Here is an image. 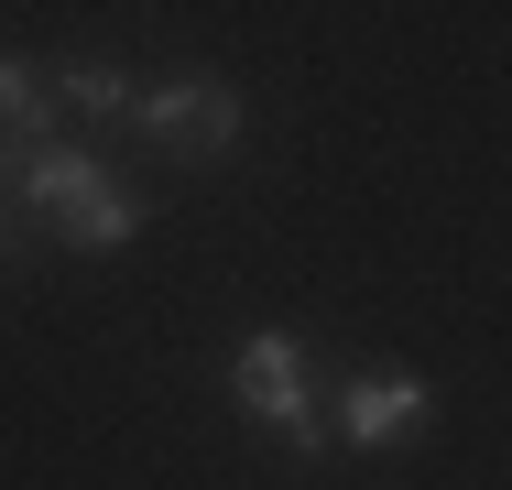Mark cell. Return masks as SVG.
I'll use <instances>...</instances> for the list:
<instances>
[{
    "label": "cell",
    "instance_id": "2",
    "mask_svg": "<svg viewBox=\"0 0 512 490\" xmlns=\"http://www.w3.org/2000/svg\"><path fill=\"white\" fill-rule=\"evenodd\" d=\"M229 403L251 425H273L295 458H327V414H316V360L295 327H240L229 338Z\"/></svg>",
    "mask_w": 512,
    "mask_h": 490
},
{
    "label": "cell",
    "instance_id": "6",
    "mask_svg": "<svg viewBox=\"0 0 512 490\" xmlns=\"http://www.w3.org/2000/svg\"><path fill=\"white\" fill-rule=\"evenodd\" d=\"M0 131L11 142H55V98H44V77L22 55H0Z\"/></svg>",
    "mask_w": 512,
    "mask_h": 490
},
{
    "label": "cell",
    "instance_id": "7",
    "mask_svg": "<svg viewBox=\"0 0 512 490\" xmlns=\"http://www.w3.org/2000/svg\"><path fill=\"white\" fill-rule=\"evenodd\" d=\"M22 251H33V218H22V207H11V196H0V273H11V262H22Z\"/></svg>",
    "mask_w": 512,
    "mask_h": 490
},
{
    "label": "cell",
    "instance_id": "5",
    "mask_svg": "<svg viewBox=\"0 0 512 490\" xmlns=\"http://www.w3.org/2000/svg\"><path fill=\"white\" fill-rule=\"evenodd\" d=\"M44 98L77 109V120H131V77H120V66H55Z\"/></svg>",
    "mask_w": 512,
    "mask_h": 490
},
{
    "label": "cell",
    "instance_id": "3",
    "mask_svg": "<svg viewBox=\"0 0 512 490\" xmlns=\"http://www.w3.org/2000/svg\"><path fill=\"white\" fill-rule=\"evenodd\" d=\"M131 131H142L153 153L218 164V153H240V88H229V77H164V88H131Z\"/></svg>",
    "mask_w": 512,
    "mask_h": 490
},
{
    "label": "cell",
    "instance_id": "1",
    "mask_svg": "<svg viewBox=\"0 0 512 490\" xmlns=\"http://www.w3.org/2000/svg\"><path fill=\"white\" fill-rule=\"evenodd\" d=\"M0 196H11L22 218H44L66 251H131V240H142V218H153V207L120 186L88 142H33V153L11 164V186H0Z\"/></svg>",
    "mask_w": 512,
    "mask_h": 490
},
{
    "label": "cell",
    "instance_id": "4",
    "mask_svg": "<svg viewBox=\"0 0 512 490\" xmlns=\"http://www.w3.org/2000/svg\"><path fill=\"white\" fill-rule=\"evenodd\" d=\"M436 414V382H414V371H349L338 403H327V447H349V458H371V447H393L404 425Z\"/></svg>",
    "mask_w": 512,
    "mask_h": 490
}]
</instances>
